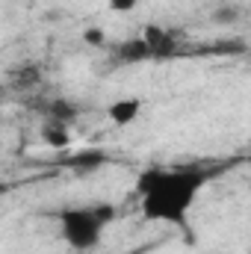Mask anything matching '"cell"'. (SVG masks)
Segmentation results:
<instances>
[{
  "label": "cell",
  "mask_w": 251,
  "mask_h": 254,
  "mask_svg": "<svg viewBox=\"0 0 251 254\" xmlns=\"http://www.w3.org/2000/svg\"><path fill=\"white\" fill-rule=\"evenodd\" d=\"M207 181H210V172L201 166L148 169L136 181L139 210L148 222L184 228Z\"/></svg>",
  "instance_id": "obj_1"
},
{
  "label": "cell",
  "mask_w": 251,
  "mask_h": 254,
  "mask_svg": "<svg viewBox=\"0 0 251 254\" xmlns=\"http://www.w3.org/2000/svg\"><path fill=\"white\" fill-rule=\"evenodd\" d=\"M113 207L98 204V207H68L60 213V234L65 246L74 252H92L101 246L107 225L113 222Z\"/></svg>",
  "instance_id": "obj_2"
},
{
  "label": "cell",
  "mask_w": 251,
  "mask_h": 254,
  "mask_svg": "<svg viewBox=\"0 0 251 254\" xmlns=\"http://www.w3.org/2000/svg\"><path fill=\"white\" fill-rule=\"evenodd\" d=\"M142 39L148 42L154 60H157V57H175V51H178V39H175V33L166 30V27L148 24V27L142 30Z\"/></svg>",
  "instance_id": "obj_3"
},
{
  "label": "cell",
  "mask_w": 251,
  "mask_h": 254,
  "mask_svg": "<svg viewBox=\"0 0 251 254\" xmlns=\"http://www.w3.org/2000/svg\"><path fill=\"white\" fill-rule=\"evenodd\" d=\"M110 122L119 127H127L133 125L136 119H139V113H142V101L139 98H122V101H113L110 104Z\"/></svg>",
  "instance_id": "obj_4"
},
{
  "label": "cell",
  "mask_w": 251,
  "mask_h": 254,
  "mask_svg": "<svg viewBox=\"0 0 251 254\" xmlns=\"http://www.w3.org/2000/svg\"><path fill=\"white\" fill-rule=\"evenodd\" d=\"M142 60H154V57H151V48H148V42H145L142 36L127 39V42L119 45V63L133 65V63H142Z\"/></svg>",
  "instance_id": "obj_5"
},
{
  "label": "cell",
  "mask_w": 251,
  "mask_h": 254,
  "mask_svg": "<svg viewBox=\"0 0 251 254\" xmlns=\"http://www.w3.org/2000/svg\"><path fill=\"white\" fill-rule=\"evenodd\" d=\"M45 142L54 145V148H65V145L71 142V136H68L60 125H54V127H45Z\"/></svg>",
  "instance_id": "obj_6"
},
{
  "label": "cell",
  "mask_w": 251,
  "mask_h": 254,
  "mask_svg": "<svg viewBox=\"0 0 251 254\" xmlns=\"http://www.w3.org/2000/svg\"><path fill=\"white\" fill-rule=\"evenodd\" d=\"M136 3H139V0H110V9L119 12V15H127V12L136 9Z\"/></svg>",
  "instance_id": "obj_7"
},
{
  "label": "cell",
  "mask_w": 251,
  "mask_h": 254,
  "mask_svg": "<svg viewBox=\"0 0 251 254\" xmlns=\"http://www.w3.org/2000/svg\"><path fill=\"white\" fill-rule=\"evenodd\" d=\"M83 39H86L89 45H104V42H107V36H104L101 27H89V30L83 33Z\"/></svg>",
  "instance_id": "obj_8"
},
{
  "label": "cell",
  "mask_w": 251,
  "mask_h": 254,
  "mask_svg": "<svg viewBox=\"0 0 251 254\" xmlns=\"http://www.w3.org/2000/svg\"><path fill=\"white\" fill-rule=\"evenodd\" d=\"M36 77H39V71H36V68H27V71H21V80H18V86H33V83H39Z\"/></svg>",
  "instance_id": "obj_9"
},
{
  "label": "cell",
  "mask_w": 251,
  "mask_h": 254,
  "mask_svg": "<svg viewBox=\"0 0 251 254\" xmlns=\"http://www.w3.org/2000/svg\"><path fill=\"white\" fill-rule=\"evenodd\" d=\"M234 18H237V9H231V6H228V12H216L213 15V21H234Z\"/></svg>",
  "instance_id": "obj_10"
}]
</instances>
